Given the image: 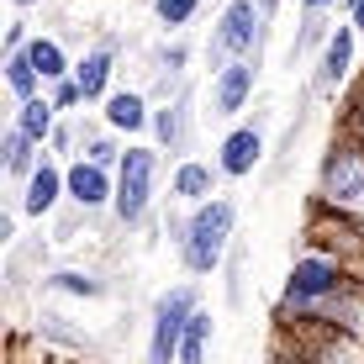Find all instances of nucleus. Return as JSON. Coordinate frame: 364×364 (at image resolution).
<instances>
[{"label": "nucleus", "instance_id": "f257e3e1", "mask_svg": "<svg viewBox=\"0 0 364 364\" xmlns=\"http://www.w3.org/2000/svg\"><path fill=\"white\" fill-rule=\"evenodd\" d=\"M359 269H348L343 259L322 254V248H301L285 269V285L274 296V328L280 333H317L322 328V306L354 280Z\"/></svg>", "mask_w": 364, "mask_h": 364}, {"label": "nucleus", "instance_id": "f03ea898", "mask_svg": "<svg viewBox=\"0 0 364 364\" xmlns=\"http://www.w3.org/2000/svg\"><path fill=\"white\" fill-rule=\"evenodd\" d=\"M274 16H280V0H222V11L211 16L206 48H200L206 74L228 64H264Z\"/></svg>", "mask_w": 364, "mask_h": 364}, {"label": "nucleus", "instance_id": "7ed1b4c3", "mask_svg": "<svg viewBox=\"0 0 364 364\" xmlns=\"http://www.w3.org/2000/svg\"><path fill=\"white\" fill-rule=\"evenodd\" d=\"M237 222H243V206L232 196H211L206 206H196L185 217V237L174 243V254H180V269L191 280H211L228 264V254L237 243Z\"/></svg>", "mask_w": 364, "mask_h": 364}, {"label": "nucleus", "instance_id": "20e7f679", "mask_svg": "<svg viewBox=\"0 0 364 364\" xmlns=\"http://www.w3.org/2000/svg\"><path fill=\"white\" fill-rule=\"evenodd\" d=\"M169 159L159 154L154 143H127L117 164V206H111V222L122 232H143L159 211V196H164V180H169Z\"/></svg>", "mask_w": 364, "mask_h": 364}, {"label": "nucleus", "instance_id": "39448f33", "mask_svg": "<svg viewBox=\"0 0 364 364\" xmlns=\"http://www.w3.org/2000/svg\"><path fill=\"white\" fill-rule=\"evenodd\" d=\"M311 196L338 206V211L364 217V143L354 132L333 127L328 148L317 154V185H311Z\"/></svg>", "mask_w": 364, "mask_h": 364}, {"label": "nucleus", "instance_id": "423d86ee", "mask_svg": "<svg viewBox=\"0 0 364 364\" xmlns=\"http://www.w3.org/2000/svg\"><path fill=\"white\" fill-rule=\"evenodd\" d=\"M206 306L200 296V280H180L169 291L154 296L148 306V348H143V364H180V338L191 328V317Z\"/></svg>", "mask_w": 364, "mask_h": 364}, {"label": "nucleus", "instance_id": "0eeeda50", "mask_svg": "<svg viewBox=\"0 0 364 364\" xmlns=\"http://www.w3.org/2000/svg\"><path fill=\"white\" fill-rule=\"evenodd\" d=\"M301 237H306V248H322V254L343 259L348 269L364 274V217L338 211V206L311 196L306 200V222H301Z\"/></svg>", "mask_w": 364, "mask_h": 364}, {"label": "nucleus", "instance_id": "6e6552de", "mask_svg": "<svg viewBox=\"0 0 364 364\" xmlns=\"http://www.w3.org/2000/svg\"><path fill=\"white\" fill-rule=\"evenodd\" d=\"M359 43H364V37L348 27V21H338V27H333L328 48H322V53L311 58V69H306L311 100H328V106L343 100V90L354 85V74H359Z\"/></svg>", "mask_w": 364, "mask_h": 364}, {"label": "nucleus", "instance_id": "1a4fd4ad", "mask_svg": "<svg viewBox=\"0 0 364 364\" xmlns=\"http://www.w3.org/2000/svg\"><path fill=\"white\" fill-rule=\"evenodd\" d=\"M122 53H127V37L100 27L90 43L74 53V85L85 90V106H106V95L117 90V69H122Z\"/></svg>", "mask_w": 364, "mask_h": 364}, {"label": "nucleus", "instance_id": "9d476101", "mask_svg": "<svg viewBox=\"0 0 364 364\" xmlns=\"http://www.w3.org/2000/svg\"><path fill=\"white\" fill-rule=\"evenodd\" d=\"M196 106H200L196 80L185 85L174 100H159V106H154V137H148V143H154L169 164H180V159L196 154V127H200V111Z\"/></svg>", "mask_w": 364, "mask_h": 364}, {"label": "nucleus", "instance_id": "9b49d317", "mask_svg": "<svg viewBox=\"0 0 364 364\" xmlns=\"http://www.w3.org/2000/svg\"><path fill=\"white\" fill-rule=\"evenodd\" d=\"M269 132H264V122H232L228 132L217 137V148H211V159H217V169H222V180H254L259 169L269 164Z\"/></svg>", "mask_w": 364, "mask_h": 364}, {"label": "nucleus", "instance_id": "f8f14e48", "mask_svg": "<svg viewBox=\"0 0 364 364\" xmlns=\"http://www.w3.org/2000/svg\"><path fill=\"white\" fill-rule=\"evenodd\" d=\"M259 74H264V64H228L217 74H206V117L228 122V127L243 122V111L259 95Z\"/></svg>", "mask_w": 364, "mask_h": 364}, {"label": "nucleus", "instance_id": "ddd939ff", "mask_svg": "<svg viewBox=\"0 0 364 364\" xmlns=\"http://www.w3.org/2000/svg\"><path fill=\"white\" fill-rule=\"evenodd\" d=\"M64 169H69V164H58V159L48 154L43 164H37V174L16 191V211H21L27 222H48V217H58V211L69 206V180H64Z\"/></svg>", "mask_w": 364, "mask_h": 364}, {"label": "nucleus", "instance_id": "4468645a", "mask_svg": "<svg viewBox=\"0 0 364 364\" xmlns=\"http://www.w3.org/2000/svg\"><path fill=\"white\" fill-rule=\"evenodd\" d=\"M100 117H106L111 132H122L127 143H143V137H154V95L137 90V85H117V90L106 95V106H95Z\"/></svg>", "mask_w": 364, "mask_h": 364}, {"label": "nucleus", "instance_id": "2eb2a0df", "mask_svg": "<svg viewBox=\"0 0 364 364\" xmlns=\"http://www.w3.org/2000/svg\"><path fill=\"white\" fill-rule=\"evenodd\" d=\"M211 196H222V169H217V159H180V164H169V206H185V211H196V206H206Z\"/></svg>", "mask_w": 364, "mask_h": 364}, {"label": "nucleus", "instance_id": "dca6fc26", "mask_svg": "<svg viewBox=\"0 0 364 364\" xmlns=\"http://www.w3.org/2000/svg\"><path fill=\"white\" fill-rule=\"evenodd\" d=\"M64 180H69V206L90 211V217H106V211L117 206V169H100L90 159H74L64 169Z\"/></svg>", "mask_w": 364, "mask_h": 364}, {"label": "nucleus", "instance_id": "f3484780", "mask_svg": "<svg viewBox=\"0 0 364 364\" xmlns=\"http://www.w3.org/2000/svg\"><path fill=\"white\" fill-rule=\"evenodd\" d=\"M43 159H48V148L32 143V137L16 127V122H6V132H0V174H6L11 196H16L21 185L37 174V164H43Z\"/></svg>", "mask_w": 364, "mask_h": 364}, {"label": "nucleus", "instance_id": "a211bd4d", "mask_svg": "<svg viewBox=\"0 0 364 364\" xmlns=\"http://www.w3.org/2000/svg\"><path fill=\"white\" fill-rule=\"evenodd\" d=\"M37 296H69V301H106L111 280L100 269H43L37 274Z\"/></svg>", "mask_w": 364, "mask_h": 364}, {"label": "nucleus", "instance_id": "6ab92c4d", "mask_svg": "<svg viewBox=\"0 0 364 364\" xmlns=\"http://www.w3.org/2000/svg\"><path fill=\"white\" fill-rule=\"evenodd\" d=\"M333 27H338V16H322V11H301V16H296V32H291V43H285V69L311 64V58L328 48Z\"/></svg>", "mask_w": 364, "mask_h": 364}, {"label": "nucleus", "instance_id": "aec40b11", "mask_svg": "<svg viewBox=\"0 0 364 364\" xmlns=\"http://www.w3.org/2000/svg\"><path fill=\"white\" fill-rule=\"evenodd\" d=\"M322 328H338V333H348V338L364 343V274H354V280L322 306Z\"/></svg>", "mask_w": 364, "mask_h": 364}, {"label": "nucleus", "instance_id": "412c9836", "mask_svg": "<svg viewBox=\"0 0 364 364\" xmlns=\"http://www.w3.org/2000/svg\"><path fill=\"white\" fill-rule=\"evenodd\" d=\"M301 343H306L311 364H364V343L338 328H317V333H296Z\"/></svg>", "mask_w": 364, "mask_h": 364}, {"label": "nucleus", "instance_id": "4be33fe9", "mask_svg": "<svg viewBox=\"0 0 364 364\" xmlns=\"http://www.w3.org/2000/svg\"><path fill=\"white\" fill-rule=\"evenodd\" d=\"M27 58H32V69L43 74V85H58V80L74 74V53H69V43L58 32H37L32 48H27Z\"/></svg>", "mask_w": 364, "mask_h": 364}, {"label": "nucleus", "instance_id": "5701e85b", "mask_svg": "<svg viewBox=\"0 0 364 364\" xmlns=\"http://www.w3.org/2000/svg\"><path fill=\"white\" fill-rule=\"evenodd\" d=\"M0 85H6L11 106H21V100H32V95H43V90H48L43 74L32 69V58H27V53H6V58H0Z\"/></svg>", "mask_w": 364, "mask_h": 364}, {"label": "nucleus", "instance_id": "b1692460", "mask_svg": "<svg viewBox=\"0 0 364 364\" xmlns=\"http://www.w3.org/2000/svg\"><path fill=\"white\" fill-rule=\"evenodd\" d=\"M11 122H16L32 143L48 148V137H53V127H58V106H53V100H48V90H43V95L21 100V106H11Z\"/></svg>", "mask_w": 364, "mask_h": 364}, {"label": "nucleus", "instance_id": "393cba45", "mask_svg": "<svg viewBox=\"0 0 364 364\" xmlns=\"http://www.w3.org/2000/svg\"><path fill=\"white\" fill-rule=\"evenodd\" d=\"M37 338H43V343H58V348H64V354H74V359L95 354L90 333L69 328V317H58V311H37Z\"/></svg>", "mask_w": 364, "mask_h": 364}, {"label": "nucleus", "instance_id": "a878e982", "mask_svg": "<svg viewBox=\"0 0 364 364\" xmlns=\"http://www.w3.org/2000/svg\"><path fill=\"white\" fill-rule=\"evenodd\" d=\"M211 343H217V322H211V306H200L191 317V328H185V338H180V364H206Z\"/></svg>", "mask_w": 364, "mask_h": 364}, {"label": "nucleus", "instance_id": "bb28decb", "mask_svg": "<svg viewBox=\"0 0 364 364\" xmlns=\"http://www.w3.org/2000/svg\"><path fill=\"white\" fill-rule=\"evenodd\" d=\"M154 6V21L169 37H185V27H196V16L206 11V0H148Z\"/></svg>", "mask_w": 364, "mask_h": 364}, {"label": "nucleus", "instance_id": "cd10ccee", "mask_svg": "<svg viewBox=\"0 0 364 364\" xmlns=\"http://www.w3.org/2000/svg\"><path fill=\"white\" fill-rule=\"evenodd\" d=\"M333 127L354 132L359 143H364V69L354 74V85H348V90H343V100H338V117H333Z\"/></svg>", "mask_w": 364, "mask_h": 364}, {"label": "nucleus", "instance_id": "c85d7f7f", "mask_svg": "<svg viewBox=\"0 0 364 364\" xmlns=\"http://www.w3.org/2000/svg\"><path fill=\"white\" fill-rule=\"evenodd\" d=\"M80 148H85V137H80V117H58L53 137H48V154H53L58 164H74V159H80Z\"/></svg>", "mask_w": 364, "mask_h": 364}, {"label": "nucleus", "instance_id": "c756f323", "mask_svg": "<svg viewBox=\"0 0 364 364\" xmlns=\"http://www.w3.org/2000/svg\"><path fill=\"white\" fill-rule=\"evenodd\" d=\"M264 364H311V354H306V343H301L296 333L274 328L269 333V348H264Z\"/></svg>", "mask_w": 364, "mask_h": 364}, {"label": "nucleus", "instance_id": "7c9ffc66", "mask_svg": "<svg viewBox=\"0 0 364 364\" xmlns=\"http://www.w3.org/2000/svg\"><path fill=\"white\" fill-rule=\"evenodd\" d=\"M243 264H248V248H243V237L232 243V254H228V306L232 311H243Z\"/></svg>", "mask_w": 364, "mask_h": 364}, {"label": "nucleus", "instance_id": "2f4dec72", "mask_svg": "<svg viewBox=\"0 0 364 364\" xmlns=\"http://www.w3.org/2000/svg\"><path fill=\"white\" fill-rule=\"evenodd\" d=\"M48 100L58 106V117H80V111H90V106H85V90L74 85V74L58 80V85H48Z\"/></svg>", "mask_w": 364, "mask_h": 364}, {"label": "nucleus", "instance_id": "473e14b6", "mask_svg": "<svg viewBox=\"0 0 364 364\" xmlns=\"http://www.w3.org/2000/svg\"><path fill=\"white\" fill-rule=\"evenodd\" d=\"M32 37H37V27H32L27 16H11L6 21V37H0V58H6V53H27Z\"/></svg>", "mask_w": 364, "mask_h": 364}, {"label": "nucleus", "instance_id": "72a5a7b5", "mask_svg": "<svg viewBox=\"0 0 364 364\" xmlns=\"http://www.w3.org/2000/svg\"><path fill=\"white\" fill-rule=\"evenodd\" d=\"M301 11H322V16H338V11H348V0H296Z\"/></svg>", "mask_w": 364, "mask_h": 364}, {"label": "nucleus", "instance_id": "f704fd0d", "mask_svg": "<svg viewBox=\"0 0 364 364\" xmlns=\"http://www.w3.org/2000/svg\"><path fill=\"white\" fill-rule=\"evenodd\" d=\"M343 21L354 27L359 37H364V0H348V11H343Z\"/></svg>", "mask_w": 364, "mask_h": 364}, {"label": "nucleus", "instance_id": "c9c22d12", "mask_svg": "<svg viewBox=\"0 0 364 364\" xmlns=\"http://www.w3.org/2000/svg\"><path fill=\"white\" fill-rule=\"evenodd\" d=\"M16 6V16H27V11H37V6H48V0H11Z\"/></svg>", "mask_w": 364, "mask_h": 364}]
</instances>
